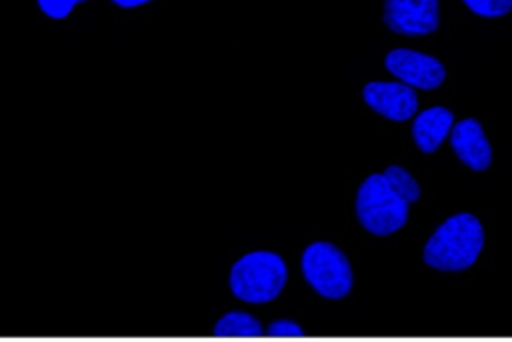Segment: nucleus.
Here are the masks:
<instances>
[{"label":"nucleus","mask_w":512,"mask_h":342,"mask_svg":"<svg viewBox=\"0 0 512 342\" xmlns=\"http://www.w3.org/2000/svg\"><path fill=\"white\" fill-rule=\"evenodd\" d=\"M452 126H454V114L448 108L434 106L416 116L412 124V136L416 146L424 154H430L452 132Z\"/></svg>","instance_id":"nucleus-9"},{"label":"nucleus","mask_w":512,"mask_h":342,"mask_svg":"<svg viewBox=\"0 0 512 342\" xmlns=\"http://www.w3.org/2000/svg\"><path fill=\"white\" fill-rule=\"evenodd\" d=\"M462 2L482 18H500L512 10V0H462Z\"/></svg>","instance_id":"nucleus-11"},{"label":"nucleus","mask_w":512,"mask_h":342,"mask_svg":"<svg viewBox=\"0 0 512 342\" xmlns=\"http://www.w3.org/2000/svg\"><path fill=\"white\" fill-rule=\"evenodd\" d=\"M270 336H302L304 330L292 320H276L268 326Z\"/></svg>","instance_id":"nucleus-13"},{"label":"nucleus","mask_w":512,"mask_h":342,"mask_svg":"<svg viewBox=\"0 0 512 342\" xmlns=\"http://www.w3.org/2000/svg\"><path fill=\"white\" fill-rule=\"evenodd\" d=\"M306 282L324 298L338 300L352 290V266L330 242H312L302 254Z\"/></svg>","instance_id":"nucleus-4"},{"label":"nucleus","mask_w":512,"mask_h":342,"mask_svg":"<svg viewBox=\"0 0 512 342\" xmlns=\"http://www.w3.org/2000/svg\"><path fill=\"white\" fill-rule=\"evenodd\" d=\"M484 246V230L476 216L460 212L448 218L426 242L424 262L436 270L460 272L470 268Z\"/></svg>","instance_id":"nucleus-1"},{"label":"nucleus","mask_w":512,"mask_h":342,"mask_svg":"<svg viewBox=\"0 0 512 342\" xmlns=\"http://www.w3.org/2000/svg\"><path fill=\"white\" fill-rule=\"evenodd\" d=\"M450 144L460 162H464L474 172H484L492 164L490 142L474 118H464L452 126Z\"/></svg>","instance_id":"nucleus-8"},{"label":"nucleus","mask_w":512,"mask_h":342,"mask_svg":"<svg viewBox=\"0 0 512 342\" xmlns=\"http://www.w3.org/2000/svg\"><path fill=\"white\" fill-rule=\"evenodd\" d=\"M264 330L258 318L246 312H228L224 314L214 328L216 336H260Z\"/></svg>","instance_id":"nucleus-10"},{"label":"nucleus","mask_w":512,"mask_h":342,"mask_svg":"<svg viewBox=\"0 0 512 342\" xmlns=\"http://www.w3.org/2000/svg\"><path fill=\"white\" fill-rule=\"evenodd\" d=\"M114 4L122 6V8H134V6H140V4H146L150 0H112Z\"/></svg>","instance_id":"nucleus-14"},{"label":"nucleus","mask_w":512,"mask_h":342,"mask_svg":"<svg viewBox=\"0 0 512 342\" xmlns=\"http://www.w3.org/2000/svg\"><path fill=\"white\" fill-rule=\"evenodd\" d=\"M286 264L274 252H250L230 270V290L236 298L262 304L274 300L286 284Z\"/></svg>","instance_id":"nucleus-3"},{"label":"nucleus","mask_w":512,"mask_h":342,"mask_svg":"<svg viewBox=\"0 0 512 342\" xmlns=\"http://www.w3.org/2000/svg\"><path fill=\"white\" fill-rule=\"evenodd\" d=\"M408 206L410 200L384 172L370 174L356 194V216L376 236H388L400 230L408 220Z\"/></svg>","instance_id":"nucleus-2"},{"label":"nucleus","mask_w":512,"mask_h":342,"mask_svg":"<svg viewBox=\"0 0 512 342\" xmlns=\"http://www.w3.org/2000/svg\"><path fill=\"white\" fill-rule=\"evenodd\" d=\"M384 24L404 36L432 34L440 24L438 0H384Z\"/></svg>","instance_id":"nucleus-6"},{"label":"nucleus","mask_w":512,"mask_h":342,"mask_svg":"<svg viewBox=\"0 0 512 342\" xmlns=\"http://www.w3.org/2000/svg\"><path fill=\"white\" fill-rule=\"evenodd\" d=\"M384 62H386V68L390 70V74H394L400 82H404L412 88L434 90L446 78V68L438 58H434L430 54L416 52V50L396 48V50L388 52Z\"/></svg>","instance_id":"nucleus-5"},{"label":"nucleus","mask_w":512,"mask_h":342,"mask_svg":"<svg viewBox=\"0 0 512 342\" xmlns=\"http://www.w3.org/2000/svg\"><path fill=\"white\" fill-rule=\"evenodd\" d=\"M362 96L372 110L396 122L412 118L418 110V96L404 82H368Z\"/></svg>","instance_id":"nucleus-7"},{"label":"nucleus","mask_w":512,"mask_h":342,"mask_svg":"<svg viewBox=\"0 0 512 342\" xmlns=\"http://www.w3.org/2000/svg\"><path fill=\"white\" fill-rule=\"evenodd\" d=\"M78 2H84V0H38V6L46 16L60 20V18H66Z\"/></svg>","instance_id":"nucleus-12"}]
</instances>
